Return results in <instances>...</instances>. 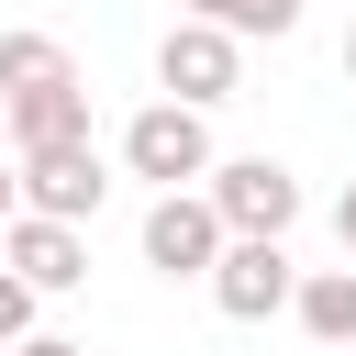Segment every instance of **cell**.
Listing matches in <instances>:
<instances>
[{"label":"cell","mask_w":356,"mask_h":356,"mask_svg":"<svg viewBox=\"0 0 356 356\" xmlns=\"http://www.w3.org/2000/svg\"><path fill=\"white\" fill-rule=\"evenodd\" d=\"M334 245H345V256H356V178H345V189H334Z\"/></svg>","instance_id":"obj_13"},{"label":"cell","mask_w":356,"mask_h":356,"mask_svg":"<svg viewBox=\"0 0 356 356\" xmlns=\"http://www.w3.org/2000/svg\"><path fill=\"white\" fill-rule=\"evenodd\" d=\"M56 78H78V56H67L56 33L11 22V33H0V100H11V89H56Z\"/></svg>","instance_id":"obj_10"},{"label":"cell","mask_w":356,"mask_h":356,"mask_svg":"<svg viewBox=\"0 0 356 356\" xmlns=\"http://www.w3.org/2000/svg\"><path fill=\"white\" fill-rule=\"evenodd\" d=\"M33 312H44V300H33V289H22V278H11V267H0V356H11V345H22V334H44V323H33Z\"/></svg>","instance_id":"obj_12"},{"label":"cell","mask_w":356,"mask_h":356,"mask_svg":"<svg viewBox=\"0 0 356 356\" xmlns=\"http://www.w3.org/2000/svg\"><path fill=\"white\" fill-rule=\"evenodd\" d=\"M111 156H122V178H145V189H200L222 145H211V111H189V100H167V89H156V100L122 122V145H111Z\"/></svg>","instance_id":"obj_1"},{"label":"cell","mask_w":356,"mask_h":356,"mask_svg":"<svg viewBox=\"0 0 356 356\" xmlns=\"http://www.w3.org/2000/svg\"><path fill=\"white\" fill-rule=\"evenodd\" d=\"M178 11H189V22H222L234 44H245V33H267V44H278V33H300V11H312V0H178Z\"/></svg>","instance_id":"obj_11"},{"label":"cell","mask_w":356,"mask_h":356,"mask_svg":"<svg viewBox=\"0 0 356 356\" xmlns=\"http://www.w3.org/2000/svg\"><path fill=\"white\" fill-rule=\"evenodd\" d=\"M211 312L222 323H278L289 312V289H300V267H289V234H234L222 256H211Z\"/></svg>","instance_id":"obj_3"},{"label":"cell","mask_w":356,"mask_h":356,"mask_svg":"<svg viewBox=\"0 0 356 356\" xmlns=\"http://www.w3.org/2000/svg\"><path fill=\"white\" fill-rule=\"evenodd\" d=\"M200 200L222 211V234H289V222H300V178H289L278 156H211Z\"/></svg>","instance_id":"obj_5"},{"label":"cell","mask_w":356,"mask_h":356,"mask_svg":"<svg viewBox=\"0 0 356 356\" xmlns=\"http://www.w3.org/2000/svg\"><path fill=\"white\" fill-rule=\"evenodd\" d=\"M134 245H145L156 278H211V256H222L234 234H222V211H211L200 189H156L145 222H134Z\"/></svg>","instance_id":"obj_6"},{"label":"cell","mask_w":356,"mask_h":356,"mask_svg":"<svg viewBox=\"0 0 356 356\" xmlns=\"http://www.w3.org/2000/svg\"><path fill=\"white\" fill-rule=\"evenodd\" d=\"M289 323H300L312 345H356V267H300Z\"/></svg>","instance_id":"obj_9"},{"label":"cell","mask_w":356,"mask_h":356,"mask_svg":"<svg viewBox=\"0 0 356 356\" xmlns=\"http://www.w3.org/2000/svg\"><path fill=\"white\" fill-rule=\"evenodd\" d=\"M11 211H22V178H11V167H0V222H11Z\"/></svg>","instance_id":"obj_15"},{"label":"cell","mask_w":356,"mask_h":356,"mask_svg":"<svg viewBox=\"0 0 356 356\" xmlns=\"http://www.w3.org/2000/svg\"><path fill=\"white\" fill-rule=\"evenodd\" d=\"M0 111H11V156H33V145H78V134H89V78H56V89H11Z\"/></svg>","instance_id":"obj_8"},{"label":"cell","mask_w":356,"mask_h":356,"mask_svg":"<svg viewBox=\"0 0 356 356\" xmlns=\"http://www.w3.org/2000/svg\"><path fill=\"white\" fill-rule=\"evenodd\" d=\"M11 178H22V211H44V222H100V200H111V156H100L89 134L11 156Z\"/></svg>","instance_id":"obj_4"},{"label":"cell","mask_w":356,"mask_h":356,"mask_svg":"<svg viewBox=\"0 0 356 356\" xmlns=\"http://www.w3.org/2000/svg\"><path fill=\"white\" fill-rule=\"evenodd\" d=\"M156 89L189 100V111H222V100L245 89V44H234L222 22H189V11H178V22L156 33Z\"/></svg>","instance_id":"obj_2"},{"label":"cell","mask_w":356,"mask_h":356,"mask_svg":"<svg viewBox=\"0 0 356 356\" xmlns=\"http://www.w3.org/2000/svg\"><path fill=\"white\" fill-rule=\"evenodd\" d=\"M11 356H89V345H67V334H22Z\"/></svg>","instance_id":"obj_14"},{"label":"cell","mask_w":356,"mask_h":356,"mask_svg":"<svg viewBox=\"0 0 356 356\" xmlns=\"http://www.w3.org/2000/svg\"><path fill=\"white\" fill-rule=\"evenodd\" d=\"M0 267H11L33 300H56V289H78V278H89V222H44V211H11V222H0Z\"/></svg>","instance_id":"obj_7"},{"label":"cell","mask_w":356,"mask_h":356,"mask_svg":"<svg viewBox=\"0 0 356 356\" xmlns=\"http://www.w3.org/2000/svg\"><path fill=\"white\" fill-rule=\"evenodd\" d=\"M345 78H356V22H345Z\"/></svg>","instance_id":"obj_16"}]
</instances>
